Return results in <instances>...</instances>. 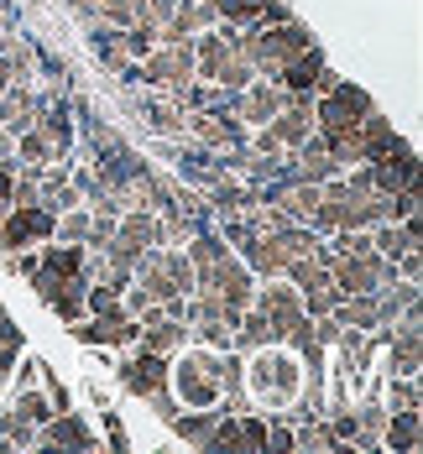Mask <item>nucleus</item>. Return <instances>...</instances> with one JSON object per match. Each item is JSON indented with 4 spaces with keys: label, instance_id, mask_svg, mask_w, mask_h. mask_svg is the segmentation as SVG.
I'll return each mask as SVG.
<instances>
[{
    "label": "nucleus",
    "instance_id": "nucleus-1",
    "mask_svg": "<svg viewBox=\"0 0 423 454\" xmlns=\"http://www.w3.org/2000/svg\"><path fill=\"white\" fill-rule=\"evenodd\" d=\"M240 387H246L251 408L262 412V418H287V408H293L298 392H303V361H298V350H287V345L246 350ZM287 423H293V418H287Z\"/></svg>",
    "mask_w": 423,
    "mask_h": 454
},
{
    "label": "nucleus",
    "instance_id": "nucleus-2",
    "mask_svg": "<svg viewBox=\"0 0 423 454\" xmlns=\"http://www.w3.org/2000/svg\"><path fill=\"white\" fill-rule=\"evenodd\" d=\"M168 392L178 397V408H220V350L188 340L168 361Z\"/></svg>",
    "mask_w": 423,
    "mask_h": 454
},
{
    "label": "nucleus",
    "instance_id": "nucleus-3",
    "mask_svg": "<svg viewBox=\"0 0 423 454\" xmlns=\"http://www.w3.org/2000/svg\"><path fill=\"white\" fill-rule=\"evenodd\" d=\"M193 79V37L188 43H157L146 58H141V84L146 90L173 94L178 84Z\"/></svg>",
    "mask_w": 423,
    "mask_h": 454
},
{
    "label": "nucleus",
    "instance_id": "nucleus-4",
    "mask_svg": "<svg viewBox=\"0 0 423 454\" xmlns=\"http://www.w3.org/2000/svg\"><path fill=\"white\" fill-rule=\"evenodd\" d=\"M68 454V450H79V454H94L99 450V439H94V428L84 423V412H74V408H63V412H52L43 428H37V454Z\"/></svg>",
    "mask_w": 423,
    "mask_h": 454
},
{
    "label": "nucleus",
    "instance_id": "nucleus-5",
    "mask_svg": "<svg viewBox=\"0 0 423 454\" xmlns=\"http://www.w3.org/2000/svg\"><path fill=\"white\" fill-rule=\"evenodd\" d=\"M115 376L131 397H152L157 387H168V356L146 350V345H131L121 361H115Z\"/></svg>",
    "mask_w": 423,
    "mask_h": 454
},
{
    "label": "nucleus",
    "instance_id": "nucleus-6",
    "mask_svg": "<svg viewBox=\"0 0 423 454\" xmlns=\"http://www.w3.org/2000/svg\"><path fill=\"white\" fill-rule=\"evenodd\" d=\"M37 240H52V209H43V204H11L0 215V246L5 251L37 246Z\"/></svg>",
    "mask_w": 423,
    "mask_h": 454
},
{
    "label": "nucleus",
    "instance_id": "nucleus-7",
    "mask_svg": "<svg viewBox=\"0 0 423 454\" xmlns=\"http://www.w3.org/2000/svg\"><path fill=\"white\" fill-rule=\"evenodd\" d=\"M215 178H225L220 152H215V146H199V141L184 137V152H178V183H188V188H209Z\"/></svg>",
    "mask_w": 423,
    "mask_h": 454
},
{
    "label": "nucleus",
    "instance_id": "nucleus-8",
    "mask_svg": "<svg viewBox=\"0 0 423 454\" xmlns=\"http://www.w3.org/2000/svg\"><path fill=\"white\" fill-rule=\"evenodd\" d=\"M423 444V408H397L387 412V423H381V450L392 454H419Z\"/></svg>",
    "mask_w": 423,
    "mask_h": 454
},
{
    "label": "nucleus",
    "instance_id": "nucleus-9",
    "mask_svg": "<svg viewBox=\"0 0 423 454\" xmlns=\"http://www.w3.org/2000/svg\"><path fill=\"white\" fill-rule=\"evenodd\" d=\"M141 110H146V131H152V137H162V141L168 137H188V115H184V105H178L173 94L157 90Z\"/></svg>",
    "mask_w": 423,
    "mask_h": 454
},
{
    "label": "nucleus",
    "instance_id": "nucleus-10",
    "mask_svg": "<svg viewBox=\"0 0 423 454\" xmlns=\"http://www.w3.org/2000/svg\"><path fill=\"white\" fill-rule=\"evenodd\" d=\"M188 340H193L188 318H157V324H146V329H141L137 345H146V350H157V356H168V361H173Z\"/></svg>",
    "mask_w": 423,
    "mask_h": 454
},
{
    "label": "nucleus",
    "instance_id": "nucleus-11",
    "mask_svg": "<svg viewBox=\"0 0 423 454\" xmlns=\"http://www.w3.org/2000/svg\"><path fill=\"white\" fill-rule=\"evenodd\" d=\"M84 287H90L84 277H63V282H58V287L43 298V309H47L52 318H63V324L84 318V314H90V309H84Z\"/></svg>",
    "mask_w": 423,
    "mask_h": 454
},
{
    "label": "nucleus",
    "instance_id": "nucleus-12",
    "mask_svg": "<svg viewBox=\"0 0 423 454\" xmlns=\"http://www.w3.org/2000/svg\"><path fill=\"white\" fill-rule=\"evenodd\" d=\"M115 240H126V246H157V215L152 209H121V220H115Z\"/></svg>",
    "mask_w": 423,
    "mask_h": 454
},
{
    "label": "nucleus",
    "instance_id": "nucleus-13",
    "mask_svg": "<svg viewBox=\"0 0 423 454\" xmlns=\"http://www.w3.org/2000/svg\"><path fill=\"white\" fill-rule=\"evenodd\" d=\"M262 131L278 141V146H287V152H293L298 141L314 131V115H303V110H278L272 121H262Z\"/></svg>",
    "mask_w": 423,
    "mask_h": 454
},
{
    "label": "nucleus",
    "instance_id": "nucleus-14",
    "mask_svg": "<svg viewBox=\"0 0 423 454\" xmlns=\"http://www.w3.org/2000/svg\"><path fill=\"white\" fill-rule=\"evenodd\" d=\"M199 450H204V454H240V450H246V444H240V418L220 408V412H215V428L204 434V444H199Z\"/></svg>",
    "mask_w": 423,
    "mask_h": 454
},
{
    "label": "nucleus",
    "instance_id": "nucleus-15",
    "mask_svg": "<svg viewBox=\"0 0 423 454\" xmlns=\"http://www.w3.org/2000/svg\"><path fill=\"white\" fill-rule=\"evenodd\" d=\"M215 412H220V408H184L178 418H173V434H178L184 444L199 450V444H204V434L215 428Z\"/></svg>",
    "mask_w": 423,
    "mask_h": 454
},
{
    "label": "nucleus",
    "instance_id": "nucleus-16",
    "mask_svg": "<svg viewBox=\"0 0 423 454\" xmlns=\"http://www.w3.org/2000/svg\"><path fill=\"white\" fill-rule=\"evenodd\" d=\"M5 63H11V79H21V84H37L43 74H37V47L27 43V37H11L5 43Z\"/></svg>",
    "mask_w": 423,
    "mask_h": 454
},
{
    "label": "nucleus",
    "instance_id": "nucleus-17",
    "mask_svg": "<svg viewBox=\"0 0 423 454\" xmlns=\"http://www.w3.org/2000/svg\"><path fill=\"white\" fill-rule=\"evenodd\" d=\"M162 251V272L173 277L178 293H193V262L184 256V246H157Z\"/></svg>",
    "mask_w": 423,
    "mask_h": 454
},
{
    "label": "nucleus",
    "instance_id": "nucleus-18",
    "mask_svg": "<svg viewBox=\"0 0 423 454\" xmlns=\"http://www.w3.org/2000/svg\"><path fill=\"white\" fill-rule=\"evenodd\" d=\"M16 157H21V162H52V141H47L37 126H21V131H16Z\"/></svg>",
    "mask_w": 423,
    "mask_h": 454
},
{
    "label": "nucleus",
    "instance_id": "nucleus-19",
    "mask_svg": "<svg viewBox=\"0 0 423 454\" xmlns=\"http://www.w3.org/2000/svg\"><path fill=\"white\" fill-rule=\"evenodd\" d=\"M397 277H413V282H423V251H419V246L397 256Z\"/></svg>",
    "mask_w": 423,
    "mask_h": 454
},
{
    "label": "nucleus",
    "instance_id": "nucleus-20",
    "mask_svg": "<svg viewBox=\"0 0 423 454\" xmlns=\"http://www.w3.org/2000/svg\"><path fill=\"white\" fill-rule=\"evenodd\" d=\"M0 403H5V376H0Z\"/></svg>",
    "mask_w": 423,
    "mask_h": 454
}]
</instances>
